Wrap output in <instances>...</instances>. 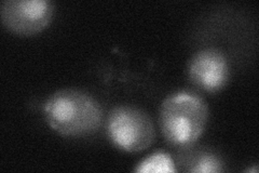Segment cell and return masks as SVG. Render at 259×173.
Instances as JSON below:
<instances>
[{
  "label": "cell",
  "mask_w": 259,
  "mask_h": 173,
  "mask_svg": "<svg viewBox=\"0 0 259 173\" xmlns=\"http://www.w3.org/2000/svg\"><path fill=\"white\" fill-rule=\"evenodd\" d=\"M189 170L192 172H221L223 170L220 159L212 155H203L197 159Z\"/></svg>",
  "instance_id": "cell-7"
},
{
  "label": "cell",
  "mask_w": 259,
  "mask_h": 173,
  "mask_svg": "<svg viewBox=\"0 0 259 173\" xmlns=\"http://www.w3.org/2000/svg\"><path fill=\"white\" fill-rule=\"evenodd\" d=\"M136 172H175V164L169 155L163 152L152 154L137 164Z\"/></svg>",
  "instance_id": "cell-6"
},
{
  "label": "cell",
  "mask_w": 259,
  "mask_h": 173,
  "mask_svg": "<svg viewBox=\"0 0 259 173\" xmlns=\"http://www.w3.org/2000/svg\"><path fill=\"white\" fill-rule=\"evenodd\" d=\"M187 72L192 85L206 92L220 91L227 85L230 76L226 55L215 48L203 49L194 54Z\"/></svg>",
  "instance_id": "cell-5"
},
{
  "label": "cell",
  "mask_w": 259,
  "mask_h": 173,
  "mask_svg": "<svg viewBox=\"0 0 259 173\" xmlns=\"http://www.w3.org/2000/svg\"><path fill=\"white\" fill-rule=\"evenodd\" d=\"M54 4L49 0H5L0 7L3 24L14 34L31 36L53 19Z\"/></svg>",
  "instance_id": "cell-4"
},
{
  "label": "cell",
  "mask_w": 259,
  "mask_h": 173,
  "mask_svg": "<svg viewBox=\"0 0 259 173\" xmlns=\"http://www.w3.org/2000/svg\"><path fill=\"white\" fill-rule=\"evenodd\" d=\"M45 117L56 132L66 136H82L99 129L103 110L95 98L76 89H63L48 97Z\"/></svg>",
  "instance_id": "cell-1"
},
{
  "label": "cell",
  "mask_w": 259,
  "mask_h": 173,
  "mask_svg": "<svg viewBox=\"0 0 259 173\" xmlns=\"http://www.w3.org/2000/svg\"><path fill=\"white\" fill-rule=\"evenodd\" d=\"M208 107L198 94L180 91L162 102L159 114L161 132L165 141L180 148L190 147L203 133Z\"/></svg>",
  "instance_id": "cell-2"
},
{
  "label": "cell",
  "mask_w": 259,
  "mask_h": 173,
  "mask_svg": "<svg viewBox=\"0 0 259 173\" xmlns=\"http://www.w3.org/2000/svg\"><path fill=\"white\" fill-rule=\"evenodd\" d=\"M107 133L111 142L126 152L145 151L155 140V127L149 115L135 106L120 105L107 119Z\"/></svg>",
  "instance_id": "cell-3"
}]
</instances>
